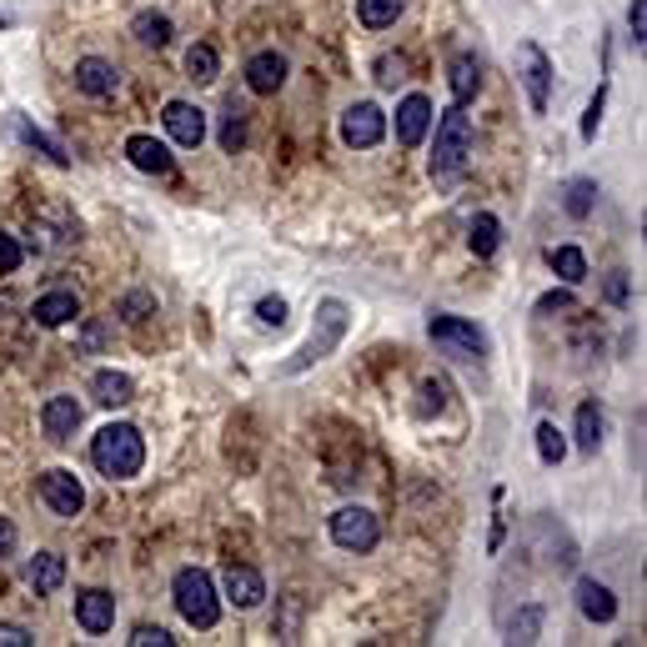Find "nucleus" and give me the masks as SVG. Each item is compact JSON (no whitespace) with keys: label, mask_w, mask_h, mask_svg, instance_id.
Returning a JSON list of instances; mask_svg holds the SVG:
<instances>
[{"label":"nucleus","mask_w":647,"mask_h":647,"mask_svg":"<svg viewBox=\"0 0 647 647\" xmlns=\"http://www.w3.org/2000/svg\"><path fill=\"white\" fill-rule=\"evenodd\" d=\"M91 462H96V472H101V477L126 482V477H136V472H141V462H146V442H141V432H136V427L111 422V427H101V432H96V442H91Z\"/></svg>","instance_id":"f257e3e1"},{"label":"nucleus","mask_w":647,"mask_h":647,"mask_svg":"<svg viewBox=\"0 0 647 647\" xmlns=\"http://www.w3.org/2000/svg\"><path fill=\"white\" fill-rule=\"evenodd\" d=\"M171 597H176V612L191 622V627H216L221 617V597H216V582L201 572V567H181L176 582H171Z\"/></svg>","instance_id":"f03ea898"},{"label":"nucleus","mask_w":647,"mask_h":647,"mask_svg":"<svg viewBox=\"0 0 647 647\" xmlns=\"http://www.w3.org/2000/svg\"><path fill=\"white\" fill-rule=\"evenodd\" d=\"M342 332H347V301H321V311H316V327H311V337H306V347L281 367L286 377L291 372H306L311 362H321V357H332V347L342 342Z\"/></svg>","instance_id":"7ed1b4c3"},{"label":"nucleus","mask_w":647,"mask_h":647,"mask_svg":"<svg viewBox=\"0 0 647 647\" xmlns=\"http://www.w3.org/2000/svg\"><path fill=\"white\" fill-rule=\"evenodd\" d=\"M467 151H472V121L462 116V106H452V111H442V121H437V151H432V176H437V181L457 176V171L467 166Z\"/></svg>","instance_id":"20e7f679"},{"label":"nucleus","mask_w":647,"mask_h":647,"mask_svg":"<svg viewBox=\"0 0 647 647\" xmlns=\"http://www.w3.org/2000/svg\"><path fill=\"white\" fill-rule=\"evenodd\" d=\"M427 332H432V342L447 347V357H457V362H477V357L487 352L482 332L472 327V321H462V316H432Z\"/></svg>","instance_id":"39448f33"},{"label":"nucleus","mask_w":647,"mask_h":647,"mask_svg":"<svg viewBox=\"0 0 647 647\" xmlns=\"http://www.w3.org/2000/svg\"><path fill=\"white\" fill-rule=\"evenodd\" d=\"M377 537H382V527H377V517L367 507H342L332 517V542L347 547V552H372Z\"/></svg>","instance_id":"423d86ee"},{"label":"nucleus","mask_w":647,"mask_h":647,"mask_svg":"<svg viewBox=\"0 0 647 647\" xmlns=\"http://www.w3.org/2000/svg\"><path fill=\"white\" fill-rule=\"evenodd\" d=\"M517 76H522V86H527V96H532V111H547L552 61L542 56V46H532V41H522V46H517Z\"/></svg>","instance_id":"0eeeda50"},{"label":"nucleus","mask_w":647,"mask_h":647,"mask_svg":"<svg viewBox=\"0 0 647 647\" xmlns=\"http://www.w3.org/2000/svg\"><path fill=\"white\" fill-rule=\"evenodd\" d=\"M382 136H387V116H382L372 101H357V106H347V116H342V141H347V146L367 151V146H377Z\"/></svg>","instance_id":"6e6552de"},{"label":"nucleus","mask_w":647,"mask_h":647,"mask_svg":"<svg viewBox=\"0 0 647 647\" xmlns=\"http://www.w3.org/2000/svg\"><path fill=\"white\" fill-rule=\"evenodd\" d=\"M41 497L56 517H81V507H86V487L76 482V472H61V467L41 477Z\"/></svg>","instance_id":"1a4fd4ad"},{"label":"nucleus","mask_w":647,"mask_h":647,"mask_svg":"<svg viewBox=\"0 0 647 647\" xmlns=\"http://www.w3.org/2000/svg\"><path fill=\"white\" fill-rule=\"evenodd\" d=\"M161 126H166V136H171L176 146H201V141H206V116H201V106H191V101H166Z\"/></svg>","instance_id":"9d476101"},{"label":"nucleus","mask_w":647,"mask_h":647,"mask_svg":"<svg viewBox=\"0 0 647 647\" xmlns=\"http://www.w3.org/2000/svg\"><path fill=\"white\" fill-rule=\"evenodd\" d=\"M41 427H46L51 442H71V437L81 432V402H76V397H51V402L41 407Z\"/></svg>","instance_id":"9b49d317"},{"label":"nucleus","mask_w":647,"mask_h":647,"mask_svg":"<svg viewBox=\"0 0 647 647\" xmlns=\"http://www.w3.org/2000/svg\"><path fill=\"white\" fill-rule=\"evenodd\" d=\"M76 622L86 627V632H111V622H116V597L111 592H101V587H86L81 597H76Z\"/></svg>","instance_id":"f8f14e48"},{"label":"nucleus","mask_w":647,"mask_h":647,"mask_svg":"<svg viewBox=\"0 0 647 647\" xmlns=\"http://www.w3.org/2000/svg\"><path fill=\"white\" fill-rule=\"evenodd\" d=\"M286 56H276V51H261V56H251L246 61V86L256 91V96H271V91H281L286 86Z\"/></svg>","instance_id":"ddd939ff"},{"label":"nucleus","mask_w":647,"mask_h":647,"mask_svg":"<svg viewBox=\"0 0 647 647\" xmlns=\"http://www.w3.org/2000/svg\"><path fill=\"white\" fill-rule=\"evenodd\" d=\"M126 161H131L136 171H146V176H171V171H176L171 151H166L156 136H131V141H126Z\"/></svg>","instance_id":"4468645a"},{"label":"nucleus","mask_w":647,"mask_h":647,"mask_svg":"<svg viewBox=\"0 0 647 647\" xmlns=\"http://www.w3.org/2000/svg\"><path fill=\"white\" fill-rule=\"evenodd\" d=\"M116 86H121V71H116L111 61H101V56L76 61V91H81V96H111Z\"/></svg>","instance_id":"2eb2a0df"},{"label":"nucleus","mask_w":647,"mask_h":647,"mask_svg":"<svg viewBox=\"0 0 647 647\" xmlns=\"http://www.w3.org/2000/svg\"><path fill=\"white\" fill-rule=\"evenodd\" d=\"M427 126H432V101H427V96H407V101L397 106V141H402V146H422Z\"/></svg>","instance_id":"dca6fc26"},{"label":"nucleus","mask_w":647,"mask_h":647,"mask_svg":"<svg viewBox=\"0 0 647 647\" xmlns=\"http://www.w3.org/2000/svg\"><path fill=\"white\" fill-rule=\"evenodd\" d=\"M31 316L41 321V327H66V321L81 316V301H76V291H46V296L31 306Z\"/></svg>","instance_id":"f3484780"},{"label":"nucleus","mask_w":647,"mask_h":647,"mask_svg":"<svg viewBox=\"0 0 647 647\" xmlns=\"http://www.w3.org/2000/svg\"><path fill=\"white\" fill-rule=\"evenodd\" d=\"M266 597V582H261V572L256 567H226V602H236V607H256Z\"/></svg>","instance_id":"a211bd4d"},{"label":"nucleus","mask_w":647,"mask_h":647,"mask_svg":"<svg viewBox=\"0 0 647 647\" xmlns=\"http://www.w3.org/2000/svg\"><path fill=\"white\" fill-rule=\"evenodd\" d=\"M577 607H582V617H592V622H612V617H617V597H612V587H602L597 577H582V582H577Z\"/></svg>","instance_id":"6ab92c4d"},{"label":"nucleus","mask_w":647,"mask_h":647,"mask_svg":"<svg viewBox=\"0 0 647 647\" xmlns=\"http://www.w3.org/2000/svg\"><path fill=\"white\" fill-rule=\"evenodd\" d=\"M91 397L101 407H126V402H136V382L126 372H96L91 377Z\"/></svg>","instance_id":"aec40b11"},{"label":"nucleus","mask_w":647,"mask_h":647,"mask_svg":"<svg viewBox=\"0 0 647 647\" xmlns=\"http://www.w3.org/2000/svg\"><path fill=\"white\" fill-rule=\"evenodd\" d=\"M26 582H31L36 592H56V587L66 582V557H61V552H36V557L26 562Z\"/></svg>","instance_id":"412c9836"},{"label":"nucleus","mask_w":647,"mask_h":647,"mask_svg":"<svg viewBox=\"0 0 647 647\" xmlns=\"http://www.w3.org/2000/svg\"><path fill=\"white\" fill-rule=\"evenodd\" d=\"M477 91H482V66H477V56H457V61H452V101H457V106H472Z\"/></svg>","instance_id":"4be33fe9"},{"label":"nucleus","mask_w":647,"mask_h":647,"mask_svg":"<svg viewBox=\"0 0 647 647\" xmlns=\"http://www.w3.org/2000/svg\"><path fill=\"white\" fill-rule=\"evenodd\" d=\"M402 6H407V0H357V21L367 31H387V26H397Z\"/></svg>","instance_id":"5701e85b"},{"label":"nucleus","mask_w":647,"mask_h":647,"mask_svg":"<svg viewBox=\"0 0 647 647\" xmlns=\"http://www.w3.org/2000/svg\"><path fill=\"white\" fill-rule=\"evenodd\" d=\"M547 261H552V271H557L567 286H577V281L587 276V256H582L577 246H552V256H547Z\"/></svg>","instance_id":"b1692460"},{"label":"nucleus","mask_w":647,"mask_h":647,"mask_svg":"<svg viewBox=\"0 0 647 647\" xmlns=\"http://www.w3.org/2000/svg\"><path fill=\"white\" fill-rule=\"evenodd\" d=\"M131 31H136V41H141V46H156V51H161V46H171V21H166V16H156V11L136 16V26H131Z\"/></svg>","instance_id":"393cba45"},{"label":"nucleus","mask_w":647,"mask_h":647,"mask_svg":"<svg viewBox=\"0 0 647 647\" xmlns=\"http://www.w3.org/2000/svg\"><path fill=\"white\" fill-rule=\"evenodd\" d=\"M11 131H16V136H21V141H26V146H36V151H46V156H51V161H56V166H66V161H71V156H66V146H61V141H51V136H41V131H36V126H26V121H21V116H11Z\"/></svg>","instance_id":"a878e982"},{"label":"nucleus","mask_w":647,"mask_h":647,"mask_svg":"<svg viewBox=\"0 0 647 647\" xmlns=\"http://www.w3.org/2000/svg\"><path fill=\"white\" fill-rule=\"evenodd\" d=\"M597 442H602V412H597V402H582L577 407V447L597 452Z\"/></svg>","instance_id":"bb28decb"},{"label":"nucleus","mask_w":647,"mask_h":647,"mask_svg":"<svg viewBox=\"0 0 647 647\" xmlns=\"http://www.w3.org/2000/svg\"><path fill=\"white\" fill-rule=\"evenodd\" d=\"M216 66H221V61H216V51H211V46H191V51H186V76H191L196 86L216 81Z\"/></svg>","instance_id":"cd10ccee"},{"label":"nucleus","mask_w":647,"mask_h":647,"mask_svg":"<svg viewBox=\"0 0 647 647\" xmlns=\"http://www.w3.org/2000/svg\"><path fill=\"white\" fill-rule=\"evenodd\" d=\"M467 241H472V251H477V256H492V251L502 246V226H497V216H477Z\"/></svg>","instance_id":"c85d7f7f"},{"label":"nucleus","mask_w":647,"mask_h":647,"mask_svg":"<svg viewBox=\"0 0 647 647\" xmlns=\"http://www.w3.org/2000/svg\"><path fill=\"white\" fill-rule=\"evenodd\" d=\"M537 457H542L547 467H557V462L567 457V442H562V432H557L552 422H542V427H537Z\"/></svg>","instance_id":"c756f323"},{"label":"nucleus","mask_w":647,"mask_h":647,"mask_svg":"<svg viewBox=\"0 0 647 647\" xmlns=\"http://www.w3.org/2000/svg\"><path fill=\"white\" fill-rule=\"evenodd\" d=\"M592 201H597V186H592V181H572V186H567V211H572V216H587Z\"/></svg>","instance_id":"7c9ffc66"},{"label":"nucleus","mask_w":647,"mask_h":647,"mask_svg":"<svg viewBox=\"0 0 647 647\" xmlns=\"http://www.w3.org/2000/svg\"><path fill=\"white\" fill-rule=\"evenodd\" d=\"M126 642H131V647H176V637H171L166 627H151V622H141Z\"/></svg>","instance_id":"2f4dec72"},{"label":"nucleus","mask_w":647,"mask_h":647,"mask_svg":"<svg viewBox=\"0 0 647 647\" xmlns=\"http://www.w3.org/2000/svg\"><path fill=\"white\" fill-rule=\"evenodd\" d=\"M221 146H226V151H241V146H246V126H241V111H236V106L226 111V126H221Z\"/></svg>","instance_id":"473e14b6"},{"label":"nucleus","mask_w":647,"mask_h":647,"mask_svg":"<svg viewBox=\"0 0 647 647\" xmlns=\"http://www.w3.org/2000/svg\"><path fill=\"white\" fill-rule=\"evenodd\" d=\"M21 261H26L21 241H16V236H6V231H0V276H11V271H16Z\"/></svg>","instance_id":"72a5a7b5"},{"label":"nucleus","mask_w":647,"mask_h":647,"mask_svg":"<svg viewBox=\"0 0 647 647\" xmlns=\"http://www.w3.org/2000/svg\"><path fill=\"white\" fill-rule=\"evenodd\" d=\"M256 316L266 321V327H286V301L281 296H261L256 301Z\"/></svg>","instance_id":"f704fd0d"},{"label":"nucleus","mask_w":647,"mask_h":647,"mask_svg":"<svg viewBox=\"0 0 647 647\" xmlns=\"http://www.w3.org/2000/svg\"><path fill=\"white\" fill-rule=\"evenodd\" d=\"M151 311H156V301H151L146 291H131V296L121 301V316H126V321H141V316H151Z\"/></svg>","instance_id":"c9c22d12"},{"label":"nucleus","mask_w":647,"mask_h":647,"mask_svg":"<svg viewBox=\"0 0 647 647\" xmlns=\"http://www.w3.org/2000/svg\"><path fill=\"white\" fill-rule=\"evenodd\" d=\"M402 71H407V61H402V56H397V61H392V56H382V61H377V81H382V86H397V81H407Z\"/></svg>","instance_id":"e433bc0d"},{"label":"nucleus","mask_w":647,"mask_h":647,"mask_svg":"<svg viewBox=\"0 0 647 647\" xmlns=\"http://www.w3.org/2000/svg\"><path fill=\"white\" fill-rule=\"evenodd\" d=\"M0 647H31V632L16 622H0Z\"/></svg>","instance_id":"4c0bfd02"},{"label":"nucleus","mask_w":647,"mask_h":647,"mask_svg":"<svg viewBox=\"0 0 647 647\" xmlns=\"http://www.w3.org/2000/svg\"><path fill=\"white\" fill-rule=\"evenodd\" d=\"M602 101H607V91H597V96H592V106H587V121H582V136H597V121H602Z\"/></svg>","instance_id":"58836bf2"},{"label":"nucleus","mask_w":647,"mask_h":647,"mask_svg":"<svg viewBox=\"0 0 647 647\" xmlns=\"http://www.w3.org/2000/svg\"><path fill=\"white\" fill-rule=\"evenodd\" d=\"M627 26H632V41L642 46V36H647V6H642V0H637V6H632V16H627Z\"/></svg>","instance_id":"ea45409f"},{"label":"nucleus","mask_w":647,"mask_h":647,"mask_svg":"<svg viewBox=\"0 0 647 647\" xmlns=\"http://www.w3.org/2000/svg\"><path fill=\"white\" fill-rule=\"evenodd\" d=\"M11 552H16V522L0 517V557H11Z\"/></svg>","instance_id":"a19ab883"},{"label":"nucleus","mask_w":647,"mask_h":647,"mask_svg":"<svg viewBox=\"0 0 647 647\" xmlns=\"http://www.w3.org/2000/svg\"><path fill=\"white\" fill-rule=\"evenodd\" d=\"M567 306H572V296H567V291H552V296H542V301H537V311H567Z\"/></svg>","instance_id":"79ce46f5"},{"label":"nucleus","mask_w":647,"mask_h":647,"mask_svg":"<svg viewBox=\"0 0 647 647\" xmlns=\"http://www.w3.org/2000/svg\"><path fill=\"white\" fill-rule=\"evenodd\" d=\"M607 296H612V301H622V296H627V271H612V281H607Z\"/></svg>","instance_id":"37998d69"},{"label":"nucleus","mask_w":647,"mask_h":647,"mask_svg":"<svg viewBox=\"0 0 647 647\" xmlns=\"http://www.w3.org/2000/svg\"><path fill=\"white\" fill-rule=\"evenodd\" d=\"M106 342V327H96V321H91V327H86V347H101Z\"/></svg>","instance_id":"c03bdc74"},{"label":"nucleus","mask_w":647,"mask_h":647,"mask_svg":"<svg viewBox=\"0 0 647 647\" xmlns=\"http://www.w3.org/2000/svg\"><path fill=\"white\" fill-rule=\"evenodd\" d=\"M6 311H16V296H11V291H0V316H6Z\"/></svg>","instance_id":"a18cd8bd"}]
</instances>
